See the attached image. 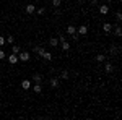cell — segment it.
I'll return each instance as SVG.
<instances>
[{"label":"cell","instance_id":"obj_1","mask_svg":"<svg viewBox=\"0 0 122 120\" xmlns=\"http://www.w3.org/2000/svg\"><path fill=\"white\" fill-rule=\"evenodd\" d=\"M29 58H31L29 52H26V50H20V54H18V60H21V62H28Z\"/></svg>","mask_w":122,"mask_h":120},{"label":"cell","instance_id":"obj_2","mask_svg":"<svg viewBox=\"0 0 122 120\" xmlns=\"http://www.w3.org/2000/svg\"><path fill=\"white\" fill-rule=\"evenodd\" d=\"M31 83H42V75L41 73H33V76H31Z\"/></svg>","mask_w":122,"mask_h":120},{"label":"cell","instance_id":"obj_3","mask_svg":"<svg viewBox=\"0 0 122 120\" xmlns=\"http://www.w3.org/2000/svg\"><path fill=\"white\" fill-rule=\"evenodd\" d=\"M18 62H20V60H18V55L11 52V54H10V55H8V63L15 65V63H18Z\"/></svg>","mask_w":122,"mask_h":120},{"label":"cell","instance_id":"obj_4","mask_svg":"<svg viewBox=\"0 0 122 120\" xmlns=\"http://www.w3.org/2000/svg\"><path fill=\"white\" fill-rule=\"evenodd\" d=\"M76 33H78V34H80V36H86V34H88V28H86V26H80V28H76Z\"/></svg>","mask_w":122,"mask_h":120},{"label":"cell","instance_id":"obj_5","mask_svg":"<svg viewBox=\"0 0 122 120\" xmlns=\"http://www.w3.org/2000/svg\"><path fill=\"white\" fill-rule=\"evenodd\" d=\"M21 88H23L25 91H28L29 88H31V80H23V81H21Z\"/></svg>","mask_w":122,"mask_h":120},{"label":"cell","instance_id":"obj_6","mask_svg":"<svg viewBox=\"0 0 122 120\" xmlns=\"http://www.w3.org/2000/svg\"><path fill=\"white\" fill-rule=\"evenodd\" d=\"M103 31L106 33V34H109V33L112 31V24H111V23H104L103 24Z\"/></svg>","mask_w":122,"mask_h":120},{"label":"cell","instance_id":"obj_7","mask_svg":"<svg viewBox=\"0 0 122 120\" xmlns=\"http://www.w3.org/2000/svg\"><path fill=\"white\" fill-rule=\"evenodd\" d=\"M109 52H111V55H117V54H119V47L116 46V44H111V47H109Z\"/></svg>","mask_w":122,"mask_h":120},{"label":"cell","instance_id":"obj_8","mask_svg":"<svg viewBox=\"0 0 122 120\" xmlns=\"http://www.w3.org/2000/svg\"><path fill=\"white\" fill-rule=\"evenodd\" d=\"M99 13L101 15H107L109 13V5H99Z\"/></svg>","mask_w":122,"mask_h":120},{"label":"cell","instance_id":"obj_9","mask_svg":"<svg viewBox=\"0 0 122 120\" xmlns=\"http://www.w3.org/2000/svg\"><path fill=\"white\" fill-rule=\"evenodd\" d=\"M49 83H51L52 88H59V86H60V80H59V78H51Z\"/></svg>","mask_w":122,"mask_h":120},{"label":"cell","instance_id":"obj_10","mask_svg":"<svg viewBox=\"0 0 122 120\" xmlns=\"http://www.w3.org/2000/svg\"><path fill=\"white\" fill-rule=\"evenodd\" d=\"M112 70H114V67L111 62H106V65H104V72L106 73H112Z\"/></svg>","mask_w":122,"mask_h":120},{"label":"cell","instance_id":"obj_11","mask_svg":"<svg viewBox=\"0 0 122 120\" xmlns=\"http://www.w3.org/2000/svg\"><path fill=\"white\" fill-rule=\"evenodd\" d=\"M65 33H67V34H68V36H72L73 33H76V28H75V26H73V24H70V26H67Z\"/></svg>","mask_w":122,"mask_h":120},{"label":"cell","instance_id":"obj_12","mask_svg":"<svg viewBox=\"0 0 122 120\" xmlns=\"http://www.w3.org/2000/svg\"><path fill=\"white\" fill-rule=\"evenodd\" d=\"M34 11H36V7H34L33 3H29V5H26V13H28V15H33Z\"/></svg>","mask_w":122,"mask_h":120},{"label":"cell","instance_id":"obj_13","mask_svg":"<svg viewBox=\"0 0 122 120\" xmlns=\"http://www.w3.org/2000/svg\"><path fill=\"white\" fill-rule=\"evenodd\" d=\"M49 46L51 47H57L59 46V39H57V37H51V39H49Z\"/></svg>","mask_w":122,"mask_h":120},{"label":"cell","instance_id":"obj_14","mask_svg":"<svg viewBox=\"0 0 122 120\" xmlns=\"http://www.w3.org/2000/svg\"><path fill=\"white\" fill-rule=\"evenodd\" d=\"M106 58H107V57L104 55V54H98V55H96V62H98V63H103V62H106Z\"/></svg>","mask_w":122,"mask_h":120},{"label":"cell","instance_id":"obj_15","mask_svg":"<svg viewBox=\"0 0 122 120\" xmlns=\"http://www.w3.org/2000/svg\"><path fill=\"white\" fill-rule=\"evenodd\" d=\"M42 58H44V60H47V62H51V60H52V54H51V52H47V50H44V54H42Z\"/></svg>","mask_w":122,"mask_h":120},{"label":"cell","instance_id":"obj_16","mask_svg":"<svg viewBox=\"0 0 122 120\" xmlns=\"http://www.w3.org/2000/svg\"><path fill=\"white\" fill-rule=\"evenodd\" d=\"M44 50H46V49H44V47H41V46L34 47V54H38V55H42V54H44Z\"/></svg>","mask_w":122,"mask_h":120},{"label":"cell","instance_id":"obj_17","mask_svg":"<svg viewBox=\"0 0 122 120\" xmlns=\"http://www.w3.org/2000/svg\"><path fill=\"white\" fill-rule=\"evenodd\" d=\"M114 34H116L117 37H121V36H122V28L119 26V24H117V26L114 28Z\"/></svg>","mask_w":122,"mask_h":120},{"label":"cell","instance_id":"obj_18","mask_svg":"<svg viewBox=\"0 0 122 120\" xmlns=\"http://www.w3.org/2000/svg\"><path fill=\"white\" fill-rule=\"evenodd\" d=\"M62 50H64V52L70 50V42H68V41H64V42H62Z\"/></svg>","mask_w":122,"mask_h":120},{"label":"cell","instance_id":"obj_19","mask_svg":"<svg viewBox=\"0 0 122 120\" xmlns=\"http://www.w3.org/2000/svg\"><path fill=\"white\" fill-rule=\"evenodd\" d=\"M41 91H42L41 83H34V92H36V94H41Z\"/></svg>","mask_w":122,"mask_h":120},{"label":"cell","instance_id":"obj_20","mask_svg":"<svg viewBox=\"0 0 122 120\" xmlns=\"http://www.w3.org/2000/svg\"><path fill=\"white\" fill-rule=\"evenodd\" d=\"M60 5H62V0H52V7L54 8H60Z\"/></svg>","mask_w":122,"mask_h":120},{"label":"cell","instance_id":"obj_21","mask_svg":"<svg viewBox=\"0 0 122 120\" xmlns=\"http://www.w3.org/2000/svg\"><path fill=\"white\" fill-rule=\"evenodd\" d=\"M20 50H21V47H20V46H11V52H13V54H16V55H18Z\"/></svg>","mask_w":122,"mask_h":120},{"label":"cell","instance_id":"obj_22","mask_svg":"<svg viewBox=\"0 0 122 120\" xmlns=\"http://www.w3.org/2000/svg\"><path fill=\"white\" fill-rule=\"evenodd\" d=\"M5 41H7V44H13V42H15V37L8 36V37H5Z\"/></svg>","mask_w":122,"mask_h":120},{"label":"cell","instance_id":"obj_23","mask_svg":"<svg viewBox=\"0 0 122 120\" xmlns=\"http://www.w3.org/2000/svg\"><path fill=\"white\" fill-rule=\"evenodd\" d=\"M59 42H64V41H67V34H59Z\"/></svg>","mask_w":122,"mask_h":120},{"label":"cell","instance_id":"obj_24","mask_svg":"<svg viewBox=\"0 0 122 120\" xmlns=\"http://www.w3.org/2000/svg\"><path fill=\"white\" fill-rule=\"evenodd\" d=\"M116 21H117V23H121V21H122V15H121V11H117V13H116Z\"/></svg>","mask_w":122,"mask_h":120},{"label":"cell","instance_id":"obj_25","mask_svg":"<svg viewBox=\"0 0 122 120\" xmlns=\"http://www.w3.org/2000/svg\"><path fill=\"white\" fill-rule=\"evenodd\" d=\"M68 76H70V75H68V72H67V70H64V72H62V80H67Z\"/></svg>","mask_w":122,"mask_h":120},{"label":"cell","instance_id":"obj_26","mask_svg":"<svg viewBox=\"0 0 122 120\" xmlns=\"http://www.w3.org/2000/svg\"><path fill=\"white\" fill-rule=\"evenodd\" d=\"M5 44H7V41H5V37H3V36H0V47H3Z\"/></svg>","mask_w":122,"mask_h":120},{"label":"cell","instance_id":"obj_27","mask_svg":"<svg viewBox=\"0 0 122 120\" xmlns=\"http://www.w3.org/2000/svg\"><path fill=\"white\" fill-rule=\"evenodd\" d=\"M72 37H73V41H78V39H80V34H78V33H73Z\"/></svg>","mask_w":122,"mask_h":120},{"label":"cell","instance_id":"obj_28","mask_svg":"<svg viewBox=\"0 0 122 120\" xmlns=\"http://www.w3.org/2000/svg\"><path fill=\"white\" fill-rule=\"evenodd\" d=\"M3 58H7V54L3 50H0V60H3Z\"/></svg>","mask_w":122,"mask_h":120},{"label":"cell","instance_id":"obj_29","mask_svg":"<svg viewBox=\"0 0 122 120\" xmlns=\"http://www.w3.org/2000/svg\"><path fill=\"white\" fill-rule=\"evenodd\" d=\"M44 11H46L44 8H39V10H38V15H44Z\"/></svg>","mask_w":122,"mask_h":120},{"label":"cell","instance_id":"obj_30","mask_svg":"<svg viewBox=\"0 0 122 120\" xmlns=\"http://www.w3.org/2000/svg\"><path fill=\"white\" fill-rule=\"evenodd\" d=\"M98 3H99V0H91V5H94V7H96Z\"/></svg>","mask_w":122,"mask_h":120},{"label":"cell","instance_id":"obj_31","mask_svg":"<svg viewBox=\"0 0 122 120\" xmlns=\"http://www.w3.org/2000/svg\"><path fill=\"white\" fill-rule=\"evenodd\" d=\"M107 2H112V0H107Z\"/></svg>","mask_w":122,"mask_h":120}]
</instances>
